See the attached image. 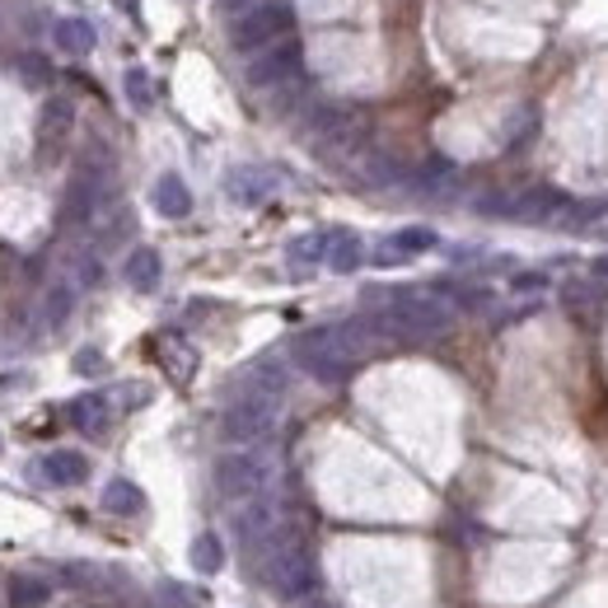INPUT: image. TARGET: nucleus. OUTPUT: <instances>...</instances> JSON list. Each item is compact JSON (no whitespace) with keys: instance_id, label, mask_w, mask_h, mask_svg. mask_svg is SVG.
Wrapping results in <instances>:
<instances>
[{"instance_id":"nucleus-1","label":"nucleus","mask_w":608,"mask_h":608,"mask_svg":"<svg viewBox=\"0 0 608 608\" xmlns=\"http://www.w3.org/2000/svg\"><path fill=\"white\" fill-rule=\"evenodd\" d=\"M374 347V327L370 323H333L314 327V333L295 337V360L305 366V374H314L323 384L351 380V370L360 366V356Z\"/></svg>"},{"instance_id":"nucleus-2","label":"nucleus","mask_w":608,"mask_h":608,"mask_svg":"<svg viewBox=\"0 0 608 608\" xmlns=\"http://www.w3.org/2000/svg\"><path fill=\"white\" fill-rule=\"evenodd\" d=\"M370 327L384 337H398V342H431V337H445L454 327V309H450V300H440V295L403 290L370 319Z\"/></svg>"},{"instance_id":"nucleus-3","label":"nucleus","mask_w":608,"mask_h":608,"mask_svg":"<svg viewBox=\"0 0 608 608\" xmlns=\"http://www.w3.org/2000/svg\"><path fill=\"white\" fill-rule=\"evenodd\" d=\"M262 548H272L267 562H262V585H267L282 604H309V595L319 589V567H314V557H309V548L300 538H286V534H276L272 544H262Z\"/></svg>"},{"instance_id":"nucleus-4","label":"nucleus","mask_w":608,"mask_h":608,"mask_svg":"<svg viewBox=\"0 0 608 608\" xmlns=\"http://www.w3.org/2000/svg\"><path fill=\"white\" fill-rule=\"evenodd\" d=\"M276 473H282V458H276L272 450L239 445L216 464V487L229 501H253V497H267V491L276 487Z\"/></svg>"},{"instance_id":"nucleus-5","label":"nucleus","mask_w":608,"mask_h":608,"mask_svg":"<svg viewBox=\"0 0 608 608\" xmlns=\"http://www.w3.org/2000/svg\"><path fill=\"white\" fill-rule=\"evenodd\" d=\"M290 28H295L290 0H258V5L239 10L235 20H229V47L243 52V57H253V52H262V47L290 38Z\"/></svg>"},{"instance_id":"nucleus-6","label":"nucleus","mask_w":608,"mask_h":608,"mask_svg":"<svg viewBox=\"0 0 608 608\" xmlns=\"http://www.w3.org/2000/svg\"><path fill=\"white\" fill-rule=\"evenodd\" d=\"M276 426H282V398H276V393L243 389L239 398L225 407L220 436L229 445H262L267 436H276Z\"/></svg>"},{"instance_id":"nucleus-7","label":"nucleus","mask_w":608,"mask_h":608,"mask_svg":"<svg viewBox=\"0 0 608 608\" xmlns=\"http://www.w3.org/2000/svg\"><path fill=\"white\" fill-rule=\"evenodd\" d=\"M300 71H305L300 38H282V43H272V47H262V52L249 57L243 80H249V90H282L290 80H300Z\"/></svg>"},{"instance_id":"nucleus-8","label":"nucleus","mask_w":608,"mask_h":608,"mask_svg":"<svg viewBox=\"0 0 608 608\" xmlns=\"http://www.w3.org/2000/svg\"><path fill=\"white\" fill-rule=\"evenodd\" d=\"M360 136H366V122H360V112L347 104H319L305 118V141L314 145V151H351Z\"/></svg>"},{"instance_id":"nucleus-9","label":"nucleus","mask_w":608,"mask_h":608,"mask_svg":"<svg viewBox=\"0 0 608 608\" xmlns=\"http://www.w3.org/2000/svg\"><path fill=\"white\" fill-rule=\"evenodd\" d=\"M235 534L243 538V544H272L276 534H282V505L272 501V491L267 497H253V501H239L235 505Z\"/></svg>"},{"instance_id":"nucleus-10","label":"nucleus","mask_w":608,"mask_h":608,"mask_svg":"<svg viewBox=\"0 0 608 608\" xmlns=\"http://www.w3.org/2000/svg\"><path fill=\"white\" fill-rule=\"evenodd\" d=\"M562 211H571V196H567L562 188H548V183L524 188L520 196H511V202H505V216H511V220H524V225L557 220Z\"/></svg>"},{"instance_id":"nucleus-11","label":"nucleus","mask_w":608,"mask_h":608,"mask_svg":"<svg viewBox=\"0 0 608 608\" xmlns=\"http://www.w3.org/2000/svg\"><path fill=\"white\" fill-rule=\"evenodd\" d=\"M276 188H282V174H276V169H262V164H243V169H235V174L225 178V192L235 196L239 206L267 202Z\"/></svg>"},{"instance_id":"nucleus-12","label":"nucleus","mask_w":608,"mask_h":608,"mask_svg":"<svg viewBox=\"0 0 608 608\" xmlns=\"http://www.w3.org/2000/svg\"><path fill=\"white\" fill-rule=\"evenodd\" d=\"M71 127H75V104L71 98H61V94H52L43 104V118H38V145L43 151H57V145L71 136Z\"/></svg>"},{"instance_id":"nucleus-13","label":"nucleus","mask_w":608,"mask_h":608,"mask_svg":"<svg viewBox=\"0 0 608 608\" xmlns=\"http://www.w3.org/2000/svg\"><path fill=\"white\" fill-rule=\"evenodd\" d=\"M436 249V229H426V225H407L398 229V235H389L384 239V249L374 253L389 267V262H407V258H417V253H431Z\"/></svg>"},{"instance_id":"nucleus-14","label":"nucleus","mask_w":608,"mask_h":608,"mask_svg":"<svg viewBox=\"0 0 608 608\" xmlns=\"http://www.w3.org/2000/svg\"><path fill=\"white\" fill-rule=\"evenodd\" d=\"M52 43H57V52H65V57H90L94 43H98V33H94L90 20H80V14H65V20L52 24Z\"/></svg>"},{"instance_id":"nucleus-15","label":"nucleus","mask_w":608,"mask_h":608,"mask_svg":"<svg viewBox=\"0 0 608 608\" xmlns=\"http://www.w3.org/2000/svg\"><path fill=\"white\" fill-rule=\"evenodd\" d=\"M43 478L52 487H80L90 478V458L80 450H52L43 458Z\"/></svg>"},{"instance_id":"nucleus-16","label":"nucleus","mask_w":608,"mask_h":608,"mask_svg":"<svg viewBox=\"0 0 608 608\" xmlns=\"http://www.w3.org/2000/svg\"><path fill=\"white\" fill-rule=\"evenodd\" d=\"M65 417H71V426L75 431H85V436H104L108 421H112L104 393H85V398H75L71 407H65Z\"/></svg>"},{"instance_id":"nucleus-17","label":"nucleus","mask_w":608,"mask_h":608,"mask_svg":"<svg viewBox=\"0 0 608 608\" xmlns=\"http://www.w3.org/2000/svg\"><path fill=\"white\" fill-rule=\"evenodd\" d=\"M155 211L159 216H169V220H183L192 211V192H188V183L178 174H164L155 183Z\"/></svg>"},{"instance_id":"nucleus-18","label":"nucleus","mask_w":608,"mask_h":608,"mask_svg":"<svg viewBox=\"0 0 608 608\" xmlns=\"http://www.w3.org/2000/svg\"><path fill=\"white\" fill-rule=\"evenodd\" d=\"M122 276H127V286H131V290H155V286H159V276H164V262H159L155 249H131V253H127Z\"/></svg>"},{"instance_id":"nucleus-19","label":"nucleus","mask_w":608,"mask_h":608,"mask_svg":"<svg viewBox=\"0 0 608 608\" xmlns=\"http://www.w3.org/2000/svg\"><path fill=\"white\" fill-rule=\"evenodd\" d=\"M75 309V282H52L43 290V305H38V323L43 327H61L65 319H71Z\"/></svg>"},{"instance_id":"nucleus-20","label":"nucleus","mask_w":608,"mask_h":608,"mask_svg":"<svg viewBox=\"0 0 608 608\" xmlns=\"http://www.w3.org/2000/svg\"><path fill=\"white\" fill-rule=\"evenodd\" d=\"M360 258H366V243H360V235H351V229H333V243H327V267L333 272H356Z\"/></svg>"},{"instance_id":"nucleus-21","label":"nucleus","mask_w":608,"mask_h":608,"mask_svg":"<svg viewBox=\"0 0 608 608\" xmlns=\"http://www.w3.org/2000/svg\"><path fill=\"white\" fill-rule=\"evenodd\" d=\"M104 511H112V515H141L145 511V491L136 482H127V478H112L104 487Z\"/></svg>"},{"instance_id":"nucleus-22","label":"nucleus","mask_w":608,"mask_h":608,"mask_svg":"<svg viewBox=\"0 0 608 608\" xmlns=\"http://www.w3.org/2000/svg\"><path fill=\"white\" fill-rule=\"evenodd\" d=\"M159 356H164V366H169V374L178 384H188L192 380V366H196V351L188 347L183 337H164V347H159Z\"/></svg>"},{"instance_id":"nucleus-23","label":"nucleus","mask_w":608,"mask_h":608,"mask_svg":"<svg viewBox=\"0 0 608 608\" xmlns=\"http://www.w3.org/2000/svg\"><path fill=\"white\" fill-rule=\"evenodd\" d=\"M327 243H333V235H300L286 249V258H290V267H314V262H327Z\"/></svg>"},{"instance_id":"nucleus-24","label":"nucleus","mask_w":608,"mask_h":608,"mask_svg":"<svg viewBox=\"0 0 608 608\" xmlns=\"http://www.w3.org/2000/svg\"><path fill=\"white\" fill-rule=\"evenodd\" d=\"M286 384H290V374L282 360H258V366L249 370V389L258 393H276V398H286Z\"/></svg>"},{"instance_id":"nucleus-25","label":"nucleus","mask_w":608,"mask_h":608,"mask_svg":"<svg viewBox=\"0 0 608 608\" xmlns=\"http://www.w3.org/2000/svg\"><path fill=\"white\" fill-rule=\"evenodd\" d=\"M52 599V585L38 581V576H14L10 581V608H43Z\"/></svg>"},{"instance_id":"nucleus-26","label":"nucleus","mask_w":608,"mask_h":608,"mask_svg":"<svg viewBox=\"0 0 608 608\" xmlns=\"http://www.w3.org/2000/svg\"><path fill=\"white\" fill-rule=\"evenodd\" d=\"M192 567L202 571V576H216V571L225 567V548L216 534H196L192 538Z\"/></svg>"},{"instance_id":"nucleus-27","label":"nucleus","mask_w":608,"mask_h":608,"mask_svg":"<svg viewBox=\"0 0 608 608\" xmlns=\"http://www.w3.org/2000/svg\"><path fill=\"white\" fill-rule=\"evenodd\" d=\"M14 71H20V80H24L28 90H52V61L38 57V52L14 57Z\"/></svg>"},{"instance_id":"nucleus-28","label":"nucleus","mask_w":608,"mask_h":608,"mask_svg":"<svg viewBox=\"0 0 608 608\" xmlns=\"http://www.w3.org/2000/svg\"><path fill=\"white\" fill-rule=\"evenodd\" d=\"M127 98L136 108H151V75H145V71H127Z\"/></svg>"},{"instance_id":"nucleus-29","label":"nucleus","mask_w":608,"mask_h":608,"mask_svg":"<svg viewBox=\"0 0 608 608\" xmlns=\"http://www.w3.org/2000/svg\"><path fill=\"white\" fill-rule=\"evenodd\" d=\"M534 290H548V276L544 272H520V276H511V295H534Z\"/></svg>"},{"instance_id":"nucleus-30","label":"nucleus","mask_w":608,"mask_h":608,"mask_svg":"<svg viewBox=\"0 0 608 608\" xmlns=\"http://www.w3.org/2000/svg\"><path fill=\"white\" fill-rule=\"evenodd\" d=\"M98 276H104V267H98L94 258H75V282H80V286H94Z\"/></svg>"},{"instance_id":"nucleus-31","label":"nucleus","mask_w":608,"mask_h":608,"mask_svg":"<svg viewBox=\"0 0 608 608\" xmlns=\"http://www.w3.org/2000/svg\"><path fill=\"white\" fill-rule=\"evenodd\" d=\"M75 370L80 374H98V370H104V356H98V351H80L75 356Z\"/></svg>"},{"instance_id":"nucleus-32","label":"nucleus","mask_w":608,"mask_h":608,"mask_svg":"<svg viewBox=\"0 0 608 608\" xmlns=\"http://www.w3.org/2000/svg\"><path fill=\"white\" fill-rule=\"evenodd\" d=\"M249 5H258V0H225V10H249Z\"/></svg>"},{"instance_id":"nucleus-33","label":"nucleus","mask_w":608,"mask_h":608,"mask_svg":"<svg viewBox=\"0 0 608 608\" xmlns=\"http://www.w3.org/2000/svg\"><path fill=\"white\" fill-rule=\"evenodd\" d=\"M305 608H337V604H327V599H309Z\"/></svg>"},{"instance_id":"nucleus-34","label":"nucleus","mask_w":608,"mask_h":608,"mask_svg":"<svg viewBox=\"0 0 608 608\" xmlns=\"http://www.w3.org/2000/svg\"><path fill=\"white\" fill-rule=\"evenodd\" d=\"M595 272H599V276H608V258H599V262H595Z\"/></svg>"}]
</instances>
